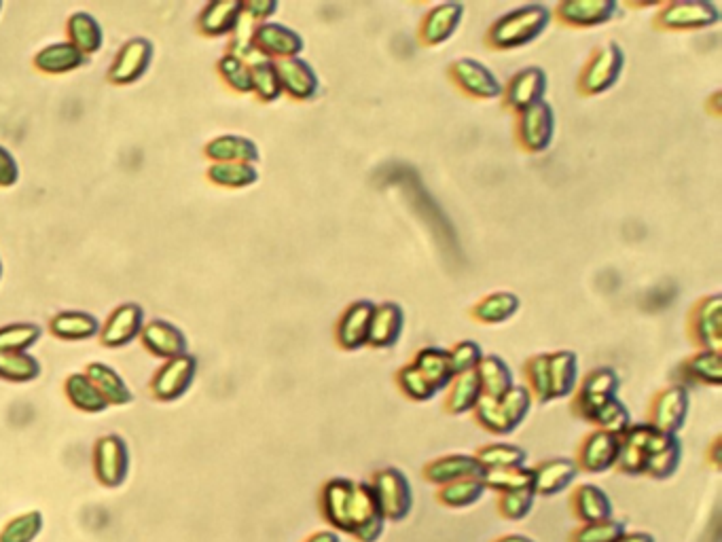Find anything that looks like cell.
<instances>
[{"label":"cell","instance_id":"13","mask_svg":"<svg viewBox=\"0 0 722 542\" xmlns=\"http://www.w3.org/2000/svg\"><path fill=\"white\" fill-rule=\"evenodd\" d=\"M356 481L348 477H333L324 481L318 494V507L322 519L329 523L337 534H348L352 530V500Z\"/></svg>","mask_w":722,"mask_h":542},{"label":"cell","instance_id":"58","mask_svg":"<svg viewBox=\"0 0 722 542\" xmlns=\"http://www.w3.org/2000/svg\"><path fill=\"white\" fill-rule=\"evenodd\" d=\"M615 471L621 473V475H627V477H644L646 451L636 447V445H629V443L621 441L619 443L617 462H615Z\"/></svg>","mask_w":722,"mask_h":542},{"label":"cell","instance_id":"64","mask_svg":"<svg viewBox=\"0 0 722 542\" xmlns=\"http://www.w3.org/2000/svg\"><path fill=\"white\" fill-rule=\"evenodd\" d=\"M494 542H536V540L526 534H504V536L496 538Z\"/></svg>","mask_w":722,"mask_h":542},{"label":"cell","instance_id":"57","mask_svg":"<svg viewBox=\"0 0 722 542\" xmlns=\"http://www.w3.org/2000/svg\"><path fill=\"white\" fill-rule=\"evenodd\" d=\"M219 70L221 77L225 79V83L236 89L240 94H250L252 92V75H250V64H246L244 60H240L238 56H225L219 62Z\"/></svg>","mask_w":722,"mask_h":542},{"label":"cell","instance_id":"23","mask_svg":"<svg viewBox=\"0 0 722 542\" xmlns=\"http://www.w3.org/2000/svg\"><path fill=\"white\" fill-rule=\"evenodd\" d=\"M485 471L473 454H447L430 460L422 468V477L435 487L460 479H483Z\"/></svg>","mask_w":722,"mask_h":542},{"label":"cell","instance_id":"6","mask_svg":"<svg viewBox=\"0 0 722 542\" xmlns=\"http://www.w3.org/2000/svg\"><path fill=\"white\" fill-rule=\"evenodd\" d=\"M369 483L373 487L379 504H382L386 521L401 523L411 515L413 487L401 468H394V466L377 468V471L371 475Z\"/></svg>","mask_w":722,"mask_h":542},{"label":"cell","instance_id":"9","mask_svg":"<svg viewBox=\"0 0 722 542\" xmlns=\"http://www.w3.org/2000/svg\"><path fill=\"white\" fill-rule=\"evenodd\" d=\"M722 297L718 293L699 297L687 316V335L697 350L722 354Z\"/></svg>","mask_w":722,"mask_h":542},{"label":"cell","instance_id":"50","mask_svg":"<svg viewBox=\"0 0 722 542\" xmlns=\"http://www.w3.org/2000/svg\"><path fill=\"white\" fill-rule=\"evenodd\" d=\"M591 424L595 426V430H606L612 432V435L621 437L634 422H631V413L627 405L619 399V396H615V399H610L604 407L598 409V413L593 415Z\"/></svg>","mask_w":722,"mask_h":542},{"label":"cell","instance_id":"30","mask_svg":"<svg viewBox=\"0 0 722 542\" xmlns=\"http://www.w3.org/2000/svg\"><path fill=\"white\" fill-rule=\"evenodd\" d=\"M549 377L553 401L568 399L579 386V356L572 350L549 352Z\"/></svg>","mask_w":722,"mask_h":542},{"label":"cell","instance_id":"10","mask_svg":"<svg viewBox=\"0 0 722 542\" xmlns=\"http://www.w3.org/2000/svg\"><path fill=\"white\" fill-rule=\"evenodd\" d=\"M691 413V392L680 384L659 390L648 405V424L665 435H676L687 426Z\"/></svg>","mask_w":722,"mask_h":542},{"label":"cell","instance_id":"48","mask_svg":"<svg viewBox=\"0 0 722 542\" xmlns=\"http://www.w3.org/2000/svg\"><path fill=\"white\" fill-rule=\"evenodd\" d=\"M208 176L212 183L229 189H244L259 180V172L252 164H214Z\"/></svg>","mask_w":722,"mask_h":542},{"label":"cell","instance_id":"12","mask_svg":"<svg viewBox=\"0 0 722 542\" xmlns=\"http://www.w3.org/2000/svg\"><path fill=\"white\" fill-rule=\"evenodd\" d=\"M621 7L615 0H562L551 9L553 20L572 30H589L610 24Z\"/></svg>","mask_w":722,"mask_h":542},{"label":"cell","instance_id":"56","mask_svg":"<svg viewBox=\"0 0 722 542\" xmlns=\"http://www.w3.org/2000/svg\"><path fill=\"white\" fill-rule=\"evenodd\" d=\"M39 335L41 329L34 327V324H11V327L0 329V354L22 352L30 348Z\"/></svg>","mask_w":722,"mask_h":542},{"label":"cell","instance_id":"7","mask_svg":"<svg viewBox=\"0 0 722 542\" xmlns=\"http://www.w3.org/2000/svg\"><path fill=\"white\" fill-rule=\"evenodd\" d=\"M513 134L517 147L528 155L549 151L555 138V111L549 102H538L515 115Z\"/></svg>","mask_w":722,"mask_h":542},{"label":"cell","instance_id":"47","mask_svg":"<svg viewBox=\"0 0 722 542\" xmlns=\"http://www.w3.org/2000/svg\"><path fill=\"white\" fill-rule=\"evenodd\" d=\"M250 75H252V92L257 94L263 102H274L282 96V85L276 70V62L272 60H261L250 64Z\"/></svg>","mask_w":722,"mask_h":542},{"label":"cell","instance_id":"29","mask_svg":"<svg viewBox=\"0 0 722 542\" xmlns=\"http://www.w3.org/2000/svg\"><path fill=\"white\" fill-rule=\"evenodd\" d=\"M411 365L418 369L426 382L435 388L437 392H443L449 388L451 379H454V371H451V363H449V354L445 348L439 346H424L418 352L413 354Z\"/></svg>","mask_w":722,"mask_h":542},{"label":"cell","instance_id":"59","mask_svg":"<svg viewBox=\"0 0 722 542\" xmlns=\"http://www.w3.org/2000/svg\"><path fill=\"white\" fill-rule=\"evenodd\" d=\"M278 11V3L274 0H250V3H244L242 7V15L250 22H261L265 24L267 17H272Z\"/></svg>","mask_w":722,"mask_h":542},{"label":"cell","instance_id":"60","mask_svg":"<svg viewBox=\"0 0 722 542\" xmlns=\"http://www.w3.org/2000/svg\"><path fill=\"white\" fill-rule=\"evenodd\" d=\"M17 176H20V170H17L13 155L5 147H0V185L3 187L13 185Z\"/></svg>","mask_w":722,"mask_h":542},{"label":"cell","instance_id":"31","mask_svg":"<svg viewBox=\"0 0 722 542\" xmlns=\"http://www.w3.org/2000/svg\"><path fill=\"white\" fill-rule=\"evenodd\" d=\"M481 399H483V390L477 373L475 371L460 373L451 379L443 407L445 413L449 415H466L473 413V409L479 405Z\"/></svg>","mask_w":722,"mask_h":542},{"label":"cell","instance_id":"18","mask_svg":"<svg viewBox=\"0 0 722 542\" xmlns=\"http://www.w3.org/2000/svg\"><path fill=\"white\" fill-rule=\"evenodd\" d=\"M619 437L606 430H593L581 441L576 449V466L579 473L587 475H602L615 468L617 454H619Z\"/></svg>","mask_w":722,"mask_h":542},{"label":"cell","instance_id":"27","mask_svg":"<svg viewBox=\"0 0 722 542\" xmlns=\"http://www.w3.org/2000/svg\"><path fill=\"white\" fill-rule=\"evenodd\" d=\"M521 310V299L511 291H496L475 301L468 310L473 322L483 327H498V324L509 322Z\"/></svg>","mask_w":722,"mask_h":542},{"label":"cell","instance_id":"45","mask_svg":"<svg viewBox=\"0 0 722 542\" xmlns=\"http://www.w3.org/2000/svg\"><path fill=\"white\" fill-rule=\"evenodd\" d=\"M45 519L41 511H28L17 515L0 530V542H34L43 534Z\"/></svg>","mask_w":722,"mask_h":542},{"label":"cell","instance_id":"28","mask_svg":"<svg viewBox=\"0 0 722 542\" xmlns=\"http://www.w3.org/2000/svg\"><path fill=\"white\" fill-rule=\"evenodd\" d=\"M477 377L485 399L498 401L515 386V375L507 360L498 354H485L477 367Z\"/></svg>","mask_w":722,"mask_h":542},{"label":"cell","instance_id":"46","mask_svg":"<svg viewBox=\"0 0 722 542\" xmlns=\"http://www.w3.org/2000/svg\"><path fill=\"white\" fill-rule=\"evenodd\" d=\"M81 62H83V53L70 43L51 45L36 56V66L45 72H66L81 66Z\"/></svg>","mask_w":722,"mask_h":542},{"label":"cell","instance_id":"1","mask_svg":"<svg viewBox=\"0 0 722 542\" xmlns=\"http://www.w3.org/2000/svg\"><path fill=\"white\" fill-rule=\"evenodd\" d=\"M553 20L551 7L547 5H523L502 17L487 28L483 43L492 51H513L526 47L545 34Z\"/></svg>","mask_w":722,"mask_h":542},{"label":"cell","instance_id":"21","mask_svg":"<svg viewBox=\"0 0 722 542\" xmlns=\"http://www.w3.org/2000/svg\"><path fill=\"white\" fill-rule=\"evenodd\" d=\"M532 490L538 496H557L566 492L568 487L579 477V466H576L574 458L557 456L540 460L536 466H532Z\"/></svg>","mask_w":722,"mask_h":542},{"label":"cell","instance_id":"36","mask_svg":"<svg viewBox=\"0 0 722 542\" xmlns=\"http://www.w3.org/2000/svg\"><path fill=\"white\" fill-rule=\"evenodd\" d=\"M485 483L483 479H460L454 483H447L437 487V502L445 509H468L485 496Z\"/></svg>","mask_w":722,"mask_h":542},{"label":"cell","instance_id":"63","mask_svg":"<svg viewBox=\"0 0 722 542\" xmlns=\"http://www.w3.org/2000/svg\"><path fill=\"white\" fill-rule=\"evenodd\" d=\"M617 542H657V540L648 532H625Z\"/></svg>","mask_w":722,"mask_h":542},{"label":"cell","instance_id":"49","mask_svg":"<svg viewBox=\"0 0 722 542\" xmlns=\"http://www.w3.org/2000/svg\"><path fill=\"white\" fill-rule=\"evenodd\" d=\"M51 331L64 339H85L98 331V320L85 312H64L51 322Z\"/></svg>","mask_w":722,"mask_h":542},{"label":"cell","instance_id":"42","mask_svg":"<svg viewBox=\"0 0 722 542\" xmlns=\"http://www.w3.org/2000/svg\"><path fill=\"white\" fill-rule=\"evenodd\" d=\"M66 394L68 401L75 405L81 411L87 413H100L108 407V403L104 401V396L100 394V390L92 384V379L87 375H70L66 382Z\"/></svg>","mask_w":722,"mask_h":542},{"label":"cell","instance_id":"11","mask_svg":"<svg viewBox=\"0 0 722 542\" xmlns=\"http://www.w3.org/2000/svg\"><path fill=\"white\" fill-rule=\"evenodd\" d=\"M386 517L369 481H356L352 500V530L356 542H379L386 532Z\"/></svg>","mask_w":722,"mask_h":542},{"label":"cell","instance_id":"55","mask_svg":"<svg viewBox=\"0 0 722 542\" xmlns=\"http://www.w3.org/2000/svg\"><path fill=\"white\" fill-rule=\"evenodd\" d=\"M447 354H449V363H451V371H454V375L477 371L481 358L485 356L483 348L473 339H464V341L454 343V346L447 350Z\"/></svg>","mask_w":722,"mask_h":542},{"label":"cell","instance_id":"32","mask_svg":"<svg viewBox=\"0 0 722 542\" xmlns=\"http://www.w3.org/2000/svg\"><path fill=\"white\" fill-rule=\"evenodd\" d=\"M151 43L144 39H134L121 49L117 62L113 64L111 79L117 83H132L136 81L151 62Z\"/></svg>","mask_w":722,"mask_h":542},{"label":"cell","instance_id":"20","mask_svg":"<svg viewBox=\"0 0 722 542\" xmlns=\"http://www.w3.org/2000/svg\"><path fill=\"white\" fill-rule=\"evenodd\" d=\"M405 331V310L396 301L375 303L367 346L373 350H390L394 348Z\"/></svg>","mask_w":722,"mask_h":542},{"label":"cell","instance_id":"39","mask_svg":"<svg viewBox=\"0 0 722 542\" xmlns=\"http://www.w3.org/2000/svg\"><path fill=\"white\" fill-rule=\"evenodd\" d=\"M523 377H526V388L530 390L534 403L547 405L553 401L551 377H549V352L530 356L526 363H523Z\"/></svg>","mask_w":722,"mask_h":542},{"label":"cell","instance_id":"33","mask_svg":"<svg viewBox=\"0 0 722 542\" xmlns=\"http://www.w3.org/2000/svg\"><path fill=\"white\" fill-rule=\"evenodd\" d=\"M208 157L216 164H252L259 161V147L244 136H221L208 144Z\"/></svg>","mask_w":722,"mask_h":542},{"label":"cell","instance_id":"19","mask_svg":"<svg viewBox=\"0 0 722 542\" xmlns=\"http://www.w3.org/2000/svg\"><path fill=\"white\" fill-rule=\"evenodd\" d=\"M464 20L462 3H441L430 7L418 24V41L422 47H441L451 41Z\"/></svg>","mask_w":722,"mask_h":542},{"label":"cell","instance_id":"44","mask_svg":"<svg viewBox=\"0 0 722 542\" xmlns=\"http://www.w3.org/2000/svg\"><path fill=\"white\" fill-rule=\"evenodd\" d=\"M394 384H396V388L401 390V394H405L407 399L413 401V403H428L439 394L435 388H432L426 382V377L418 369H415L411 363L403 365L401 369H396Z\"/></svg>","mask_w":722,"mask_h":542},{"label":"cell","instance_id":"61","mask_svg":"<svg viewBox=\"0 0 722 542\" xmlns=\"http://www.w3.org/2000/svg\"><path fill=\"white\" fill-rule=\"evenodd\" d=\"M706 460L714 466V471H720V464H722V439L716 437L710 447L706 449Z\"/></svg>","mask_w":722,"mask_h":542},{"label":"cell","instance_id":"35","mask_svg":"<svg viewBox=\"0 0 722 542\" xmlns=\"http://www.w3.org/2000/svg\"><path fill=\"white\" fill-rule=\"evenodd\" d=\"M142 327V310L134 303H128L115 310V314L108 318L106 329L102 333V341L106 346H121V343L132 341Z\"/></svg>","mask_w":722,"mask_h":542},{"label":"cell","instance_id":"34","mask_svg":"<svg viewBox=\"0 0 722 542\" xmlns=\"http://www.w3.org/2000/svg\"><path fill=\"white\" fill-rule=\"evenodd\" d=\"M142 337H144V346H147L153 354L164 356V358L183 356V352L187 348L185 335L164 320L151 322L149 327L144 329Z\"/></svg>","mask_w":722,"mask_h":542},{"label":"cell","instance_id":"52","mask_svg":"<svg viewBox=\"0 0 722 542\" xmlns=\"http://www.w3.org/2000/svg\"><path fill=\"white\" fill-rule=\"evenodd\" d=\"M39 373V363L24 352L0 354V377L9 379V382H32V379L39 377Z\"/></svg>","mask_w":722,"mask_h":542},{"label":"cell","instance_id":"2","mask_svg":"<svg viewBox=\"0 0 722 542\" xmlns=\"http://www.w3.org/2000/svg\"><path fill=\"white\" fill-rule=\"evenodd\" d=\"M534 407V399L526 386L515 384L498 401L483 399L473 409V420L479 428L487 430L494 437H509L526 422Z\"/></svg>","mask_w":722,"mask_h":542},{"label":"cell","instance_id":"14","mask_svg":"<svg viewBox=\"0 0 722 542\" xmlns=\"http://www.w3.org/2000/svg\"><path fill=\"white\" fill-rule=\"evenodd\" d=\"M549 87L547 72L540 66H528L521 68L519 72L504 83L502 87V106L507 108L509 113L519 115L526 108L543 102Z\"/></svg>","mask_w":722,"mask_h":542},{"label":"cell","instance_id":"25","mask_svg":"<svg viewBox=\"0 0 722 542\" xmlns=\"http://www.w3.org/2000/svg\"><path fill=\"white\" fill-rule=\"evenodd\" d=\"M195 377V358L193 356H176L161 369L153 379V394L159 401H176L183 396Z\"/></svg>","mask_w":722,"mask_h":542},{"label":"cell","instance_id":"15","mask_svg":"<svg viewBox=\"0 0 722 542\" xmlns=\"http://www.w3.org/2000/svg\"><path fill=\"white\" fill-rule=\"evenodd\" d=\"M130 473V451L125 441L117 435H106L96 441L94 447V475L108 487L117 490L125 483Z\"/></svg>","mask_w":722,"mask_h":542},{"label":"cell","instance_id":"8","mask_svg":"<svg viewBox=\"0 0 722 542\" xmlns=\"http://www.w3.org/2000/svg\"><path fill=\"white\" fill-rule=\"evenodd\" d=\"M447 79L468 100H496L502 96V83L483 62L458 58L447 66Z\"/></svg>","mask_w":722,"mask_h":542},{"label":"cell","instance_id":"40","mask_svg":"<svg viewBox=\"0 0 722 542\" xmlns=\"http://www.w3.org/2000/svg\"><path fill=\"white\" fill-rule=\"evenodd\" d=\"M87 377L92 379V384L100 390V394L104 396L106 403H113V405L132 403L134 396H132L130 388L125 386V382L119 377V373L113 371L111 367L100 365V363L89 365Z\"/></svg>","mask_w":722,"mask_h":542},{"label":"cell","instance_id":"22","mask_svg":"<svg viewBox=\"0 0 722 542\" xmlns=\"http://www.w3.org/2000/svg\"><path fill=\"white\" fill-rule=\"evenodd\" d=\"M276 70L282 85V94L295 102H310L320 92V79L310 62L303 58H288L276 62Z\"/></svg>","mask_w":722,"mask_h":542},{"label":"cell","instance_id":"54","mask_svg":"<svg viewBox=\"0 0 722 542\" xmlns=\"http://www.w3.org/2000/svg\"><path fill=\"white\" fill-rule=\"evenodd\" d=\"M536 504L534 490H519L498 496V513L502 519L507 521H523L532 511Z\"/></svg>","mask_w":722,"mask_h":542},{"label":"cell","instance_id":"43","mask_svg":"<svg viewBox=\"0 0 722 542\" xmlns=\"http://www.w3.org/2000/svg\"><path fill=\"white\" fill-rule=\"evenodd\" d=\"M682 464V443L674 437L665 447H661L655 454L648 456L644 477H651L655 481L672 479Z\"/></svg>","mask_w":722,"mask_h":542},{"label":"cell","instance_id":"4","mask_svg":"<svg viewBox=\"0 0 722 542\" xmlns=\"http://www.w3.org/2000/svg\"><path fill=\"white\" fill-rule=\"evenodd\" d=\"M720 22V9L708 0H676L661 3L653 17L657 32H697Z\"/></svg>","mask_w":722,"mask_h":542},{"label":"cell","instance_id":"3","mask_svg":"<svg viewBox=\"0 0 722 542\" xmlns=\"http://www.w3.org/2000/svg\"><path fill=\"white\" fill-rule=\"evenodd\" d=\"M625 70V51L617 41H606L591 51L576 77V92L583 98H595L610 92Z\"/></svg>","mask_w":722,"mask_h":542},{"label":"cell","instance_id":"24","mask_svg":"<svg viewBox=\"0 0 722 542\" xmlns=\"http://www.w3.org/2000/svg\"><path fill=\"white\" fill-rule=\"evenodd\" d=\"M722 354L712 350H695L691 356L682 360L676 369V384L691 386H710L718 388L722 384Z\"/></svg>","mask_w":722,"mask_h":542},{"label":"cell","instance_id":"16","mask_svg":"<svg viewBox=\"0 0 722 542\" xmlns=\"http://www.w3.org/2000/svg\"><path fill=\"white\" fill-rule=\"evenodd\" d=\"M375 303L369 299H356L339 314L333 327V339L339 350L358 352L367 348L369 324Z\"/></svg>","mask_w":722,"mask_h":542},{"label":"cell","instance_id":"17","mask_svg":"<svg viewBox=\"0 0 722 542\" xmlns=\"http://www.w3.org/2000/svg\"><path fill=\"white\" fill-rule=\"evenodd\" d=\"M250 43L265 60H272V62L299 58L305 47L299 32H295L288 26H282V24H274V22L259 24L255 30H252Z\"/></svg>","mask_w":722,"mask_h":542},{"label":"cell","instance_id":"37","mask_svg":"<svg viewBox=\"0 0 722 542\" xmlns=\"http://www.w3.org/2000/svg\"><path fill=\"white\" fill-rule=\"evenodd\" d=\"M483 471H500V468L526 466L528 451L513 443H485L475 454Z\"/></svg>","mask_w":722,"mask_h":542},{"label":"cell","instance_id":"38","mask_svg":"<svg viewBox=\"0 0 722 542\" xmlns=\"http://www.w3.org/2000/svg\"><path fill=\"white\" fill-rule=\"evenodd\" d=\"M242 7L244 3H238V0H231V3H212L204 9L200 17V28L210 36L229 34L240 26Z\"/></svg>","mask_w":722,"mask_h":542},{"label":"cell","instance_id":"53","mask_svg":"<svg viewBox=\"0 0 722 542\" xmlns=\"http://www.w3.org/2000/svg\"><path fill=\"white\" fill-rule=\"evenodd\" d=\"M625 532V523L612 517L598 523H583L570 534V542H617Z\"/></svg>","mask_w":722,"mask_h":542},{"label":"cell","instance_id":"51","mask_svg":"<svg viewBox=\"0 0 722 542\" xmlns=\"http://www.w3.org/2000/svg\"><path fill=\"white\" fill-rule=\"evenodd\" d=\"M68 30L72 34V41L81 53H94L102 45V30L92 15L75 13L70 17Z\"/></svg>","mask_w":722,"mask_h":542},{"label":"cell","instance_id":"5","mask_svg":"<svg viewBox=\"0 0 722 542\" xmlns=\"http://www.w3.org/2000/svg\"><path fill=\"white\" fill-rule=\"evenodd\" d=\"M619 388H621V379L615 369L612 367L591 369L572 394V403H570L572 415L591 424L593 415L598 413V409L604 407L610 399L619 396Z\"/></svg>","mask_w":722,"mask_h":542},{"label":"cell","instance_id":"26","mask_svg":"<svg viewBox=\"0 0 722 542\" xmlns=\"http://www.w3.org/2000/svg\"><path fill=\"white\" fill-rule=\"evenodd\" d=\"M570 509L581 523H598L615 517L610 496L600 485L581 483L576 485L570 496Z\"/></svg>","mask_w":722,"mask_h":542},{"label":"cell","instance_id":"62","mask_svg":"<svg viewBox=\"0 0 722 542\" xmlns=\"http://www.w3.org/2000/svg\"><path fill=\"white\" fill-rule=\"evenodd\" d=\"M303 542H341V538L335 530H320V532L310 534Z\"/></svg>","mask_w":722,"mask_h":542},{"label":"cell","instance_id":"41","mask_svg":"<svg viewBox=\"0 0 722 542\" xmlns=\"http://www.w3.org/2000/svg\"><path fill=\"white\" fill-rule=\"evenodd\" d=\"M483 483L487 492L509 494L519 490H532V468L528 466H515V468H500V471H485Z\"/></svg>","mask_w":722,"mask_h":542}]
</instances>
